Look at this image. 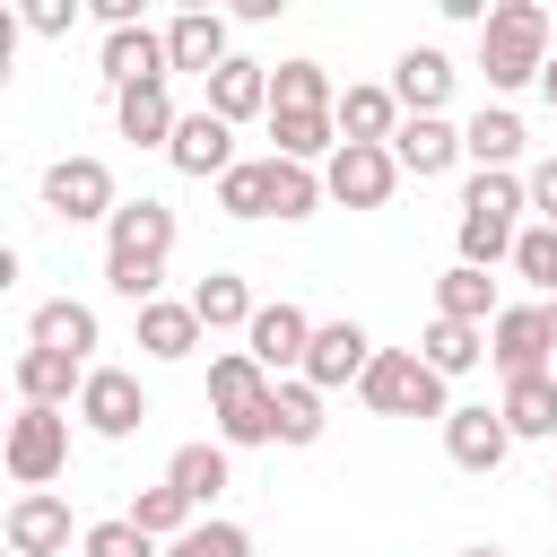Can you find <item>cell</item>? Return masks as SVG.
Here are the masks:
<instances>
[{"mask_svg":"<svg viewBox=\"0 0 557 557\" xmlns=\"http://www.w3.org/2000/svg\"><path fill=\"white\" fill-rule=\"evenodd\" d=\"M165 252H174V209L165 200H122L113 226H104V287L131 296V305H157L165 287Z\"/></svg>","mask_w":557,"mask_h":557,"instance_id":"6da1fadb","label":"cell"},{"mask_svg":"<svg viewBox=\"0 0 557 557\" xmlns=\"http://www.w3.org/2000/svg\"><path fill=\"white\" fill-rule=\"evenodd\" d=\"M522 209H531V191H522V174H470L461 183V261L470 270H496V261H513V244H522Z\"/></svg>","mask_w":557,"mask_h":557,"instance_id":"7a4b0ae2","label":"cell"},{"mask_svg":"<svg viewBox=\"0 0 557 557\" xmlns=\"http://www.w3.org/2000/svg\"><path fill=\"white\" fill-rule=\"evenodd\" d=\"M270 400H278V383L252 366V348L209 357V409H218V444H226V453H235V444H278Z\"/></svg>","mask_w":557,"mask_h":557,"instance_id":"3957f363","label":"cell"},{"mask_svg":"<svg viewBox=\"0 0 557 557\" xmlns=\"http://www.w3.org/2000/svg\"><path fill=\"white\" fill-rule=\"evenodd\" d=\"M479 70H487L496 96L540 87V70H548V9H540V0H505V9L479 26Z\"/></svg>","mask_w":557,"mask_h":557,"instance_id":"277c9868","label":"cell"},{"mask_svg":"<svg viewBox=\"0 0 557 557\" xmlns=\"http://www.w3.org/2000/svg\"><path fill=\"white\" fill-rule=\"evenodd\" d=\"M357 400H366L374 418H453V392H444V374H435L418 348H374Z\"/></svg>","mask_w":557,"mask_h":557,"instance_id":"5b68a950","label":"cell"},{"mask_svg":"<svg viewBox=\"0 0 557 557\" xmlns=\"http://www.w3.org/2000/svg\"><path fill=\"white\" fill-rule=\"evenodd\" d=\"M9 479L17 487H52L61 461H70V409H17L9 418V444H0Z\"/></svg>","mask_w":557,"mask_h":557,"instance_id":"8992f818","label":"cell"},{"mask_svg":"<svg viewBox=\"0 0 557 557\" xmlns=\"http://www.w3.org/2000/svg\"><path fill=\"white\" fill-rule=\"evenodd\" d=\"M44 209L70 218V226H87V218L113 226V209H122L113 165H104V157H52V165H44Z\"/></svg>","mask_w":557,"mask_h":557,"instance_id":"52a82bcc","label":"cell"},{"mask_svg":"<svg viewBox=\"0 0 557 557\" xmlns=\"http://www.w3.org/2000/svg\"><path fill=\"white\" fill-rule=\"evenodd\" d=\"M78 426L104 435V444L139 435V426H148V392H139V374H131V366H96L87 392H78Z\"/></svg>","mask_w":557,"mask_h":557,"instance_id":"ba28073f","label":"cell"},{"mask_svg":"<svg viewBox=\"0 0 557 557\" xmlns=\"http://www.w3.org/2000/svg\"><path fill=\"white\" fill-rule=\"evenodd\" d=\"M244 348H252V366L270 374V383H287V374H305V357H313V322H305V305H261L252 313V331H244Z\"/></svg>","mask_w":557,"mask_h":557,"instance_id":"9c48e42d","label":"cell"},{"mask_svg":"<svg viewBox=\"0 0 557 557\" xmlns=\"http://www.w3.org/2000/svg\"><path fill=\"white\" fill-rule=\"evenodd\" d=\"M487 357H496L505 383L548 374V357H557V339H548V305H505V313L487 322Z\"/></svg>","mask_w":557,"mask_h":557,"instance_id":"30bf717a","label":"cell"},{"mask_svg":"<svg viewBox=\"0 0 557 557\" xmlns=\"http://www.w3.org/2000/svg\"><path fill=\"white\" fill-rule=\"evenodd\" d=\"M0 540H9V557H61L70 548V505L52 487H17L9 513H0Z\"/></svg>","mask_w":557,"mask_h":557,"instance_id":"8fae6325","label":"cell"},{"mask_svg":"<svg viewBox=\"0 0 557 557\" xmlns=\"http://www.w3.org/2000/svg\"><path fill=\"white\" fill-rule=\"evenodd\" d=\"M96 70H104V87H113V96H122V87H157V78H174L165 26H113V35H104V52H96Z\"/></svg>","mask_w":557,"mask_h":557,"instance_id":"7c38bea8","label":"cell"},{"mask_svg":"<svg viewBox=\"0 0 557 557\" xmlns=\"http://www.w3.org/2000/svg\"><path fill=\"white\" fill-rule=\"evenodd\" d=\"M165 157H174V174H191V183H226V174L244 165V157H235V122H218L209 104L183 113V131H174Z\"/></svg>","mask_w":557,"mask_h":557,"instance_id":"4fadbf2b","label":"cell"},{"mask_svg":"<svg viewBox=\"0 0 557 557\" xmlns=\"http://www.w3.org/2000/svg\"><path fill=\"white\" fill-rule=\"evenodd\" d=\"M392 183H400V157H392V148H339V157L322 165V191H331L339 209H383Z\"/></svg>","mask_w":557,"mask_h":557,"instance_id":"5bb4252c","label":"cell"},{"mask_svg":"<svg viewBox=\"0 0 557 557\" xmlns=\"http://www.w3.org/2000/svg\"><path fill=\"white\" fill-rule=\"evenodd\" d=\"M366 366H374V339H366V322H313V357H305V383H313V392L366 383Z\"/></svg>","mask_w":557,"mask_h":557,"instance_id":"9a60e30c","label":"cell"},{"mask_svg":"<svg viewBox=\"0 0 557 557\" xmlns=\"http://www.w3.org/2000/svg\"><path fill=\"white\" fill-rule=\"evenodd\" d=\"M9 374H17V409H70L96 366H78V357H61V348H17Z\"/></svg>","mask_w":557,"mask_h":557,"instance_id":"2e32d148","label":"cell"},{"mask_svg":"<svg viewBox=\"0 0 557 557\" xmlns=\"http://www.w3.org/2000/svg\"><path fill=\"white\" fill-rule=\"evenodd\" d=\"M331 122H339V148H392L409 113H400V96H392V87H339Z\"/></svg>","mask_w":557,"mask_h":557,"instance_id":"e0dca14e","label":"cell"},{"mask_svg":"<svg viewBox=\"0 0 557 557\" xmlns=\"http://www.w3.org/2000/svg\"><path fill=\"white\" fill-rule=\"evenodd\" d=\"M444 453H453V470L487 479V470L513 453V426H505V409H453V418H444Z\"/></svg>","mask_w":557,"mask_h":557,"instance_id":"ac0fdd59","label":"cell"},{"mask_svg":"<svg viewBox=\"0 0 557 557\" xmlns=\"http://www.w3.org/2000/svg\"><path fill=\"white\" fill-rule=\"evenodd\" d=\"M522 113L513 104H479L470 122H461V157L479 165V174H513V157H522Z\"/></svg>","mask_w":557,"mask_h":557,"instance_id":"d6986e66","label":"cell"},{"mask_svg":"<svg viewBox=\"0 0 557 557\" xmlns=\"http://www.w3.org/2000/svg\"><path fill=\"white\" fill-rule=\"evenodd\" d=\"M392 157H400V174L435 183V174H453V165H461V131H453L444 113H409V122H400V139H392Z\"/></svg>","mask_w":557,"mask_h":557,"instance_id":"ffe728a7","label":"cell"},{"mask_svg":"<svg viewBox=\"0 0 557 557\" xmlns=\"http://www.w3.org/2000/svg\"><path fill=\"white\" fill-rule=\"evenodd\" d=\"M165 52H174V70H200V78H218V70L235 61L218 9H183V17H165Z\"/></svg>","mask_w":557,"mask_h":557,"instance_id":"44dd1931","label":"cell"},{"mask_svg":"<svg viewBox=\"0 0 557 557\" xmlns=\"http://www.w3.org/2000/svg\"><path fill=\"white\" fill-rule=\"evenodd\" d=\"M392 96H400V113H444V96H453V61H444L435 44H409V52L392 61Z\"/></svg>","mask_w":557,"mask_h":557,"instance_id":"7402d4cb","label":"cell"},{"mask_svg":"<svg viewBox=\"0 0 557 557\" xmlns=\"http://www.w3.org/2000/svg\"><path fill=\"white\" fill-rule=\"evenodd\" d=\"M113 122H122V139H131V148H174V131H183V113H174L165 78H157V87H122V96H113Z\"/></svg>","mask_w":557,"mask_h":557,"instance_id":"603a6c76","label":"cell"},{"mask_svg":"<svg viewBox=\"0 0 557 557\" xmlns=\"http://www.w3.org/2000/svg\"><path fill=\"white\" fill-rule=\"evenodd\" d=\"M209 113H218V122H252V113L270 122V61H244V52H235V61L209 78Z\"/></svg>","mask_w":557,"mask_h":557,"instance_id":"cb8c5ba5","label":"cell"},{"mask_svg":"<svg viewBox=\"0 0 557 557\" xmlns=\"http://www.w3.org/2000/svg\"><path fill=\"white\" fill-rule=\"evenodd\" d=\"M270 157H287V165H331V157H339V122H331V113H270Z\"/></svg>","mask_w":557,"mask_h":557,"instance_id":"d4e9b609","label":"cell"},{"mask_svg":"<svg viewBox=\"0 0 557 557\" xmlns=\"http://www.w3.org/2000/svg\"><path fill=\"white\" fill-rule=\"evenodd\" d=\"M26 348H61V357H78V366H87V348H96V313H87L78 296H52V305H35Z\"/></svg>","mask_w":557,"mask_h":557,"instance_id":"484cf974","label":"cell"},{"mask_svg":"<svg viewBox=\"0 0 557 557\" xmlns=\"http://www.w3.org/2000/svg\"><path fill=\"white\" fill-rule=\"evenodd\" d=\"M435 313H444V322H479V331H487V322H496L505 305H496V278H487V270L453 261V270L435 278Z\"/></svg>","mask_w":557,"mask_h":557,"instance_id":"4316f807","label":"cell"},{"mask_svg":"<svg viewBox=\"0 0 557 557\" xmlns=\"http://www.w3.org/2000/svg\"><path fill=\"white\" fill-rule=\"evenodd\" d=\"M139 348H148V357H165V366H174V357H191V348H200V313H191V296H183V305H174V296L139 305Z\"/></svg>","mask_w":557,"mask_h":557,"instance_id":"83f0119b","label":"cell"},{"mask_svg":"<svg viewBox=\"0 0 557 557\" xmlns=\"http://www.w3.org/2000/svg\"><path fill=\"white\" fill-rule=\"evenodd\" d=\"M165 479H174V487H183L191 505H218V496L235 487V461H226V444H174Z\"/></svg>","mask_w":557,"mask_h":557,"instance_id":"f1b7e54d","label":"cell"},{"mask_svg":"<svg viewBox=\"0 0 557 557\" xmlns=\"http://www.w3.org/2000/svg\"><path fill=\"white\" fill-rule=\"evenodd\" d=\"M331 104H339V87H331L322 61H278L270 70V113H331Z\"/></svg>","mask_w":557,"mask_h":557,"instance_id":"f546056e","label":"cell"},{"mask_svg":"<svg viewBox=\"0 0 557 557\" xmlns=\"http://www.w3.org/2000/svg\"><path fill=\"white\" fill-rule=\"evenodd\" d=\"M191 313H200V331H252V287L235 278V270H209L200 287H191Z\"/></svg>","mask_w":557,"mask_h":557,"instance_id":"4dcf8cb0","label":"cell"},{"mask_svg":"<svg viewBox=\"0 0 557 557\" xmlns=\"http://www.w3.org/2000/svg\"><path fill=\"white\" fill-rule=\"evenodd\" d=\"M418 357L453 383V374H470V366L487 357V331H479V322H444V313H435V322H426V339H418Z\"/></svg>","mask_w":557,"mask_h":557,"instance_id":"1f68e13d","label":"cell"},{"mask_svg":"<svg viewBox=\"0 0 557 557\" xmlns=\"http://www.w3.org/2000/svg\"><path fill=\"white\" fill-rule=\"evenodd\" d=\"M131 522H139L148 540H165V548H174V540H183V531L200 522V505H191V496H183L174 479H157V487H139V496H131Z\"/></svg>","mask_w":557,"mask_h":557,"instance_id":"d6a6232c","label":"cell"},{"mask_svg":"<svg viewBox=\"0 0 557 557\" xmlns=\"http://www.w3.org/2000/svg\"><path fill=\"white\" fill-rule=\"evenodd\" d=\"M505 426L513 435H557V374H522V383H505Z\"/></svg>","mask_w":557,"mask_h":557,"instance_id":"836d02e7","label":"cell"},{"mask_svg":"<svg viewBox=\"0 0 557 557\" xmlns=\"http://www.w3.org/2000/svg\"><path fill=\"white\" fill-rule=\"evenodd\" d=\"M331 191H322V165H287L270 157V218H313Z\"/></svg>","mask_w":557,"mask_h":557,"instance_id":"e575fe53","label":"cell"},{"mask_svg":"<svg viewBox=\"0 0 557 557\" xmlns=\"http://www.w3.org/2000/svg\"><path fill=\"white\" fill-rule=\"evenodd\" d=\"M270 418H278V444H322V392H313L305 374H287V383H278Z\"/></svg>","mask_w":557,"mask_h":557,"instance_id":"d590c367","label":"cell"},{"mask_svg":"<svg viewBox=\"0 0 557 557\" xmlns=\"http://www.w3.org/2000/svg\"><path fill=\"white\" fill-rule=\"evenodd\" d=\"M218 209H226V218H270V157H244V165L218 183Z\"/></svg>","mask_w":557,"mask_h":557,"instance_id":"8d00e7d4","label":"cell"},{"mask_svg":"<svg viewBox=\"0 0 557 557\" xmlns=\"http://www.w3.org/2000/svg\"><path fill=\"white\" fill-rule=\"evenodd\" d=\"M513 270L540 287V305L557 296V226H522V244H513Z\"/></svg>","mask_w":557,"mask_h":557,"instance_id":"74e56055","label":"cell"},{"mask_svg":"<svg viewBox=\"0 0 557 557\" xmlns=\"http://www.w3.org/2000/svg\"><path fill=\"white\" fill-rule=\"evenodd\" d=\"M165 557H252V531L244 522H191Z\"/></svg>","mask_w":557,"mask_h":557,"instance_id":"f35d334b","label":"cell"},{"mask_svg":"<svg viewBox=\"0 0 557 557\" xmlns=\"http://www.w3.org/2000/svg\"><path fill=\"white\" fill-rule=\"evenodd\" d=\"M78 548H87V557H165V548H157V540H148V531L131 522V513H122V522H96V531H87Z\"/></svg>","mask_w":557,"mask_h":557,"instance_id":"ab89813d","label":"cell"},{"mask_svg":"<svg viewBox=\"0 0 557 557\" xmlns=\"http://www.w3.org/2000/svg\"><path fill=\"white\" fill-rule=\"evenodd\" d=\"M522 191H531V209H540V226H557V157H540V165L522 174Z\"/></svg>","mask_w":557,"mask_h":557,"instance_id":"60d3db41","label":"cell"},{"mask_svg":"<svg viewBox=\"0 0 557 557\" xmlns=\"http://www.w3.org/2000/svg\"><path fill=\"white\" fill-rule=\"evenodd\" d=\"M70 17H78V0H26V26L35 35H70Z\"/></svg>","mask_w":557,"mask_h":557,"instance_id":"b9f144b4","label":"cell"},{"mask_svg":"<svg viewBox=\"0 0 557 557\" xmlns=\"http://www.w3.org/2000/svg\"><path fill=\"white\" fill-rule=\"evenodd\" d=\"M540 96H548V104H557V52H548V70H540Z\"/></svg>","mask_w":557,"mask_h":557,"instance_id":"7bdbcfd3","label":"cell"},{"mask_svg":"<svg viewBox=\"0 0 557 557\" xmlns=\"http://www.w3.org/2000/svg\"><path fill=\"white\" fill-rule=\"evenodd\" d=\"M461 557H505V548H487V540H479V548H461Z\"/></svg>","mask_w":557,"mask_h":557,"instance_id":"ee69618b","label":"cell"},{"mask_svg":"<svg viewBox=\"0 0 557 557\" xmlns=\"http://www.w3.org/2000/svg\"><path fill=\"white\" fill-rule=\"evenodd\" d=\"M548 339H557V296H548Z\"/></svg>","mask_w":557,"mask_h":557,"instance_id":"f6af8a7d","label":"cell"},{"mask_svg":"<svg viewBox=\"0 0 557 557\" xmlns=\"http://www.w3.org/2000/svg\"><path fill=\"white\" fill-rule=\"evenodd\" d=\"M548 496H557V479H548Z\"/></svg>","mask_w":557,"mask_h":557,"instance_id":"bcb514c9","label":"cell"}]
</instances>
